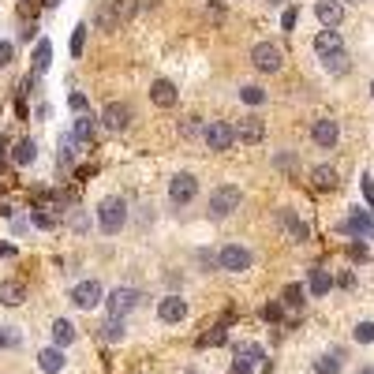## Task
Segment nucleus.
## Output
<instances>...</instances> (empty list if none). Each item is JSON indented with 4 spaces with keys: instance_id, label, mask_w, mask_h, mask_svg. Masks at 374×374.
Listing matches in <instances>:
<instances>
[{
    "instance_id": "nucleus-42",
    "label": "nucleus",
    "mask_w": 374,
    "mask_h": 374,
    "mask_svg": "<svg viewBox=\"0 0 374 374\" xmlns=\"http://www.w3.org/2000/svg\"><path fill=\"white\" fill-rule=\"evenodd\" d=\"M15 340H19L15 333H8V329H4V326H0V348H8V345H15Z\"/></svg>"
},
{
    "instance_id": "nucleus-26",
    "label": "nucleus",
    "mask_w": 374,
    "mask_h": 374,
    "mask_svg": "<svg viewBox=\"0 0 374 374\" xmlns=\"http://www.w3.org/2000/svg\"><path fill=\"white\" fill-rule=\"evenodd\" d=\"M329 289H333V277H329L326 270H311V281H307V292H311V296H326Z\"/></svg>"
},
{
    "instance_id": "nucleus-37",
    "label": "nucleus",
    "mask_w": 374,
    "mask_h": 374,
    "mask_svg": "<svg viewBox=\"0 0 374 374\" xmlns=\"http://www.w3.org/2000/svg\"><path fill=\"white\" fill-rule=\"evenodd\" d=\"M363 199H367V210H374V180H370V176H363Z\"/></svg>"
},
{
    "instance_id": "nucleus-39",
    "label": "nucleus",
    "mask_w": 374,
    "mask_h": 374,
    "mask_svg": "<svg viewBox=\"0 0 374 374\" xmlns=\"http://www.w3.org/2000/svg\"><path fill=\"white\" fill-rule=\"evenodd\" d=\"M348 258H352V262H367V247H363L359 240H356V244L348 247Z\"/></svg>"
},
{
    "instance_id": "nucleus-25",
    "label": "nucleus",
    "mask_w": 374,
    "mask_h": 374,
    "mask_svg": "<svg viewBox=\"0 0 374 374\" xmlns=\"http://www.w3.org/2000/svg\"><path fill=\"white\" fill-rule=\"evenodd\" d=\"M71 340H75V326L68 322V318H57V322H53V345L68 348Z\"/></svg>"
},
{
    "instance_id": "nucleus-11",
    "label": "nucleus",
    "mask_w": 374,
    "mask_h": 374,
    "mask_svg": "<svg viewBox=\"0 0 374 374\" xmlns=\"http://www.w3.org/2000/svg\"><path fill=\"white\" fill-rule=\"evenodd\" d=\"M102 124H105L109 131H127V124H131V109H127L124 102H109L105 113H102Z\"/></svg>"
},
{
    "instance_id": "nucleus-23",
    "label": "nucleus",
    "mask_w": 374,
    "mask_h": 374,
    "mask_svg": "<svg viewBox=\"0 0 374 374\" xmlns=\"http://www.w3.org/2000/svg\"><path fill=\"white\" fill-rule=\"evenodd\" d=\"M311 180H314L318 191H333V187L340 183V180H337V169H329V165H318V169L311 172Z\"/></svg>"
},
{
    "instance_id": "nucleus-9",
    "label": "nucleus",
    "mask_w": 374,
    "mask_h": 374,
    "mask_svg": "<svg viewBox=\"0 0 374 374\" xmlns=\"http://www.w3.org/2000/svg\"><path fill=\"white\" fill-rule=\"evenodd\" d=\"M217 262H221V270H228V273H244V270H251V251L240 247V244H225Z\"/></svg>"
},
{
    "instance_id": "nucleus-4",
    "label": "nucleus",
    "mask_w": 374,
    "mask_h": 374,
    "mask_svg": "<svg viewBox=\"0 0 374 374\" xmlns=\"http://www.w3.org/2000/svg\"><path fill=\"white\" fill-rule=\"evenodd\" d=\"M139 303H142L139 289H113V292H109V300H105V307H109V314H113V318H127V311H135Z\"/></svg>"
},
{
    "instance_id": "nucleus-10",
    "label": "nucleus",
    "mask_w": 374,
    "mask_h": 374,
    "mask_svg": "<svg viewBox=\"0 0 374 374\" xmlns=\"http://www.w3.org/2000/svg\"><path fill=\"white\" fill-rule=\"evenodd\" d=\"M158 318H161V322H169V326L183 322V318H187V300H183V296H165V300L158 303Z\"/></svg>"
},
{
    "instance_id": "nucleus-49",
    "label": "nucleus",
    "mask_w": 374,
    "mask_h": 374,
    "mask_svg": "<svg viewBox=\"0 0 374 374\" xmlns=\"http://www.w3.org/2000/svg\"><path fill=\"white\" fill-rule=\"evenodd\" d=\"M270 4H281V0H270Z\"/></svg>"
},
{
    "instance_id": "nucleus-3",
    "label": "nucleus",
    "mask_w": 374,
    "mask_h": 374,
    "mask_svg": "<svg viewBox=\"0 0 374 374\" xmlns=\"http://www.w3.org/2000/svg\"><path fill=\"white\" fill-rule=\"evenodd\" d=\"M251 64L262 71V75H273V71H281V64H284V53L273 46V41H258L255 49H251Z\"/></svg>"
},
{
    "instance_id": "nucleus-17",
    "label": "nucleus",
    "mask_w": 374,
    "mask_h": 374,
    "mask_svg": "<svg viewBox=\"0 0 374 374\" xmlns=\"http://www.w3.org/2000/svg\"><path fill=\"white\" fill-rule=\"evenodd\" d=\"M150 102L158 105V109H172L176 105V86L169 79H158V83L150 86Z\"/></svg>"
},
{
    "instance_id": "nucleus-16",
    "label": "nucleus",
    "mask_w": 374,
    "mask_h": 374,
    "mask_svg": "<svg viewBox=\"0 0 374 374\" xmlns=\"http://www.w3.org/2000/svg\"><path fill=\"white\" fill-rule=\"evenodd\" d=\"M64 363H68V359H64V348H60V345H53V348H41V352H38V367L46 370V374H60V370H64Z\"/></svg>"
},
{
    "instance_id": "nucleus-28",
    "label": "nucleus",
    "mask_w": 374,
    "mask_h": 374,
    "mask_svg": "<svg viewBox=\"0 0 374 374\" xmlns=\"http://www.w3.org/2000/svg\"><path fill=\"white\" fill-rule=\"evenodd\" d=\"M94 131H97V124H94V116H86V113H79V120H75V127H71V135L79 139V142H90L94 139Z\"/></svg>"
},
{
    "instance_id": "nucleus-45",
    "label": "nucleus",
    "mask_w": 374,
    "mask_h": 374,
    "mask_svg": "<svg viewBox=\"0 0 374 374\" xmlns=\"http://www.w3.org/2000/svg\"><path fill=\"white\" fill-rule=\"evenodd\" d=\"M19 38H23V41H30V38H34V23H27L23 30H19Z\"/></svg>"
},
{
    "instance_id": "nucleus-46",
    "label": "nucleus",
    "mask_w": 374,
    "mask_h": 374,
    "mask_svg": "<svg viewBox=\"0 0 374 374\" xmlns=\"http://www.w3.org/2000/svg\"><path fill=\"white\" fill-rule=\"evenodd\" d=\"M356 374H374V367H359Z\"/></svg>"
},
{
    "instance_id": "nucleus-30",
    "label": "nucleus",
    "mask_w": 374,
    "mask_h": 374,
    "mask_svg": "<svg viewBox=\"0 0 374 374\" xmlns=\"http://www.w3.org/2000/svg\"><path fill=\"white\" fill-rule=\"evenodd\" d=\"M303 296H307V289H303V284H289V289H284V307H292V311H300V307L307 303Z\"/></svg>"
},
{
    "instance_id": "nucleus-12",
    "label": "nucleus",
    "mask_w": 374,
    "mask_h": 374,
    "mask_svg": "<svg viewBox=\"0 0 374 374\" xmlns=\"http://www.w3.org/2000/svg\"><path fill=\"white\" fill-rule=\"evenodd\" d=\"M345 236H359V240H367V233H374V217H370V210H359V214H352L348 221H340L337 225Z\"/></svg>"
},
{
    "instance_id": "nucleus-27",
    "label": "nucleus",
    "mask_w": 374,
    "mask_h": 374,
    "mask_svg": "<svg viewBox=\"0 0 374 374\" xmlns=\"http://www.w3.org/2000/svg\"><path fill=\"white\" fill-rule=\"evenodd\" d=\"M49 64H53V46H49V38H41L38 46H34V71H49Z\"/></svg>"
},
{
    "instance_id": "nucleus-35",
    "label": "nucleus",
    "mask_w": 374,
    "mask_h": 374,
    "mask_svg": "<svg viewBox=\"0 0 374 374\" xmlns=\"http://www.w3.org/2000/svg\"><path fill=\"white\" fill-rule=\"evenodd\" d=\"M199 131H202L199 120H180V135H183V139H195Z\"/></svg>"
},
{
    "instance_id": "nucleus-48",
    "label": "nucleus",
    "mask_w": 374,
    "mask_h": 374,
    "mask_svg": "<svg viewBox=\"0 0 374 374\" xmlns=\"http://www.w3.org/2000/svg\"><path fill=\"white\" fill-rule=\"evenodd\" d=\"M370 97H374V83H370Z\"/></svg>"
},
{
    "instance_id": "nucleus-8",
    "label": "nucleus",
    "mask_w": 374,
    "mask_h": 374,
    "mask_svg": "<svg viewBox=\"0 0 374 374\" xmlns=\"http://www.w3.org/2000/svg\"><path fill=\"white\" fill-rule=\"evenodd\" d=\"M206 146L210 150H233V142H236V127L233 124H225V120H214V124H206Z\"/></svg>"
},
{
    "instance_id": "nucleus-44",
    "label": "nucleus",
    "mask_w": 374,
    "mask_h": 374,
    "mask_svg": "<svg viewBox=\"0 0 374 374\" xmlns=\"http://www.w3.org/2000/svg\"><path fill=\"white\" fill-rule=\"evenodd\" d=\"M277 165H281V169H292V165H296V158H292V153H281V158H277Z\"/></svg>"
},
{
    "instance_id": "nucleus-50",
    "label": "nucleus",
    "mask_w": 374,
    "mask_h": 374,
    "mask_svg": "<svg viewBox=\"0 0 374 374\" xmlns=\"http://www.w3.org/2000/svg\"><path fill=\"white\" fill-rule=\"evenodd\" d=\"M352 4H359V0H352Z\"/></svg>"
},
{
    "instance_id": "nucleus-41",
    "label": "nucleus",
    "mask_w": 374,
    "mask_h": 374,
    "mask_svg": "<svg viewBox=\"0 0 374 374\" xmlns=\"http://www.w3.org/2000/svg\"><path fill=\"white\" fill-rule=\"evenodd\" d=\"M296 15H300V12H296V8H289V12H284V19H281V27L292 30V27H296Z\"/></svg>"
},
{
    "instance_id": "nucleus-15",
    "label": "nucleus",
    "mask_w": 374,
    "mask_h": 374,
    "mask_svg": "<svg viewBox=\"0 0 374 374\" xmlns=\"http://www.w3.org/2000/svg\"><path fill=\"white\" fill-rule=\"evenodd\" d=\"M314 15L322 27H340V19H345V8H340V0H318L314 4Z\"/></svg>"
},
{
    "instance_id": "nucleus-18",
    "label": "nucleus",
    "mask_w": 374,
    "mask_h": 374,
    "mask_svg": "<svg viewBox=\"0 0 374 374\" xmlns=\"http://www.w3.org/2000/svg\"><path fill=\"white\" fill-rule=\"evenodd\" d=\"M27 300V284L23 281H0V303L4 307H19Z\"/></svg>"
},
{
    "instance_id": "nucleus-32",
    "label": "nucleus",
    "mask_w": 374,
    "mask_h": 374,
    "mask_svg": "<svg viewBox=\"0 0 374 374\" xmlns=\"http://www.w3.org/2000/svg\"><path fill=\"white\" fill-rule=\"evenodd\" d=\"M199 345H202V348H210V345H225V326H214L210 333H206V337L199 340Z\"/></svg>"
},
{
    "instance_id": "nucleus-31",
    "label": "nucleus",
    "mask_w": 374,
    "mask_h": 374,
    "mask_svg": "<svg viewBox=\"0 0 374 374\" xmlns=\"http://www.w3.org/2000/svg\"><path fill=\"white\" fill-rule=\"evenodd\" d=\"M240 97H244L247 105H262V102H266V90H262V86H244Z\"/></svg>"
},
{
    "instance_id": "nucleus-6",
    "label": "nucleus",
    "mask_w": 374,
    "mask_h": 374,
    "mask_svg": "<svg viewBox=\"0 0 374 374\" xmlns=\"http://www.w3.org/2000/svg\"><path fill=\"white\" fill-rule=\"evenodd\" d=\"M240 199H244V191H240V187H233V183L217 187V191L210 195V214L214 217H228L240 206Z\"/></svg>"
},
{
    "instance_id": "nucleus-43",
    "label": "nucleus",
    "mask_w": 374,
    "mask_h": 374,
    "mask_svg": "<svg viewBox=\"0 0 374 374\" xmlns=\"http://www.w3.org/2000/svg\"><path fill=\"white\" fill-rule=\"evenodd\" d=\"M262 314H266L270 322H281V307H277V303H270V307H266V311H262Z\"/></svg>"
},
{
    "instance_id": "nucleus-47",
    "label": "nucleus",
    "mask_w": 374,
    "mask_h": 374,
    "mask_svg": "<svg viewBox=\"0 0 374 374\" xmlns=\"http://www.w3.org/2000/svg\"><path fill=\"white\" fill-rule=\"evenodd\" d=\"M60 4V0H46V8H57Z\"/></svg>"
},
{
    "instance_id": "nucleus-1",
    "label": "nucleus",
    "mask_w": 374,
    "mask_h": 374,
    "mask_svg": "<svg viewBox=\"0 0 374 374\" xmlns=\"http://www.w3.org/2000/svg\"><path fill=\"white\" fill-rule=\"evenodd\" d=\"M97 225H102V233L116 236L120 228L127 225V202L116 199V195H109V199L97 202Z\"/></svg>"
},
{
    "instance_id": "nucleus-34",
    "label": "nucleus",
    "mask_w": 374,
    "mask_h": 374,
    "mask_svg": "<svg viewBox=\"0 0 374 374\" xmlns=\"http://www.w3.org/2000/svg\"><path fill=\"white\" fill-rule=\"evenodd\" d=\"M83 46H86V27H75V34H71V57H83Z\"/></svg>"
},
{
    "instance_id": "nucleus-7",
    "label": "nucleus",
    "mask_w": 374,
    "mask_h": 374,
    "mask_svg": "<svg viewBox=\"0 0 374 374\" xmlns=\"http://www.w3.org/2000/svg\"><path fill=\"white\" fill-rule=\"evenodd\" d=\"M195 195H199V180H195L191 172H176L172 183H169V199H172L176 206H187Z\"/></svg>"
},
{
    "instance_id": "nucleus-29",
    "label": "nucleus",
    "mask_w": 374,
    "mask_h": 374,
    "mask_svg": "<svg viewBox=\"0 0 374 374\" xmlns=\"http://www.w3.org/2000/svg\"><path fill=\"white\" fill-rule=\"evenodd\" d=\"M326 60V71L329 75H348L352 71V64H348V53L340 49V53H333V57H322Z\"/></svg>"
},
{
    "instance_id": "nucleus-40",
    "label": "nucleus",
    "mask_w": 374,
    "mask_h": 374,
    "mask_svg": "<svg viewBox=\"0 0 374 374\" xmlns=\"http://www.w3.org/2000/svg\"><path fill=\"white\" fill-rule=\"evenodd\" d=\"M68 105L75 109V113H86V94H71V97H68Z\"/></svg>"
},
{
    "instance_id": "nucleus-36",
    "label": "nucleus",
    "mask_w": 374,
    "mask_h": 374,
    "mask_svg": "<svg viewBox=\"0 0 374 374\" xmlns=\"http://www.w3.org/2000/svg\"><path fill=\"white\" fill-rule=\"evenodd\" d=\"M12 57H15V46H12V41H0V68H8Z\"/></svg>"
},
{
    "instance_id": "nucleus-33",
    "label": "nucleus",
    "mask_w": 374,
    "mask_h": 374,
    "mask_svg": "<svg viewBox=\"0 0 374 374\" xmlns=\"http://www.w3.org/2000/svg\"><path fill=\"white\" fill-rule=\"evenodd\" d=\"M356 340L359 345H374V322H359L356 326Z\"/></svg>"
},
{
    "instance_id": "nucleus-2",
    "label": "nucleus",
    "mask_w": 374,
    "mask_h": 374,
    "mask_svg": "<svg viewBox=\"0 0 374 374\" xmlns=\"http://www.w3.org/2000/svg\"><path fill=\"white\" fill-rule=\"evenodd\" d=\"M135 0H102V8H97V30H116L124 27L131 15H135Z\"/></svg>"
},
{
    "instance_id": "nucleus-5",
    "label": "nucleus",
    "mask_w": 374,
    "mask_h": 374,
    "mask_svg": "<svg viewBox=\"0 0 374 374\" xmlns=\"http://www.w3.org/2000/svg\"><path fill=\"white\" fill-rule=\"evenodd\" d=\"M71 303L79 307V311H94L97 303H105V289L102 281H79L71 289Z\"/></svg>"
},
{
    "instance_id": "nucleus-21",
    "label": "nucleus",
    "mask_w": 374,
    "mask_h": 374,
    "mask_svg": "<svg viewBox=\"0 0 374 374\" xmlns=\"http://www.w3.org/2000/svg\"><path fill=\"white\" fill-rule=\"evenodd\" d=\"M340 367H345V352H326L314 359V374H340Z\"/></svg>"
},
{
    "instance_id": "nucleus-13",
    "label": "nucleus",
    "mask_w": 374,
    "mask_h": 374,
    "mask_svg": "<svg viewBox=\"0 0 374 374\" xmlns=\"http://www.w3.org/2000/svg\"><path fill=\"white\" fill-rule=\"evenodd\" d=\"M311 139H314L322 150L337 146V139H340V127H337V120H314V127H311Z\"/></svg>"
},
{
    "instance_id": "nucleus-20",
    "label": "nucleus",
    "mask_w": 374,
    "mask_h": 374,
    "mask_svg": "<svg viewBox=\"0 0 374 374\" xmlns=\"http://www.w3.org/2000/svg\"><path fill=\"white\" fill-rule=\"evenodd\" d=\"M262 135H266V127H262L258 116H247V120L236 124V139H244V142H258Z\"/></svg>"
},
{
    "instance_id": "nucleus-22",
    "label": "nucleus",
    "mask_w": 374,
    "mask_h": 374,
    "mask_svg": "<svg viewBox=\"0 0 374 374\" xmlns=\"http://www.w3.org/2000/svg\"><path fill=\"white\" fill-rule=\"evenodd\" d=\"M34 158H38V142L34 139H19L15 150H12V161L15 165H34Z\"/></svg>"
},
{
    "instance_id": "nucleus-14",
    "label": "nucleus",
    "mask_w": 374,
    "mask_h": 374,
    "mask_svg": "<svg viewBox=\"0 0 374 374\" xmlns=\"http://www.w3.org/2000/svg\"><path fill=\"white\" fill-rule=\"evenodd\" d=\"M314 49H318V57H333V53H340V49H345V41H340V30H337V27L318 30Z\"/></svg>"
},
{
    "instance_id": "nucleus-24",
    "label": "nucleus",
    "mask_w": 374,
    "mask_h": 374,
    "mask_svg": "<svg viewBox=\"0 0 374 374\" xmlns=\"http://www.w3.org/2000/svg\"><path fill=\"white\" fill-rule=\"evenodd\" d=\"M97 329H102V337H105V340H113V345H116V340H124V337H127V326H124V318H113V314H109V318H105V322L97 326Z\"/></svg>"
},
{
    "instance_id": "nucleus-38",
    "label": "nucleus",
    "mask_w": 374,
    "mask_h": 374,
    "mask_svg": "<svg viewBox=\"0 0 374 374\" xmlns=\"http://www.w3.org/2000/svg\"><path fill=\"white\" fill-rule=\"evenodd\" d=\"M30 221H34L38 228H53V225H57V217H49V214H41V210H34V214H30Z\"/></svg>"
},
{
    "instance_id": "nucleus-19",
    "label": "nucleus",
    "mask_w": 374,
    "mask_h": 374,
    "mask_svg": "<svg viewBox=\"0 0 374 374\" xmlns=\"http://www.w3.org/2000/svg\"><path fill=\"white\" fill-rule=\"evenodd\" d=\"M277 217H281V225L289 228V236L296 240V244H303V240H311V228H307V225H303V221H300V217H296L292 210H281Z\"/></svg>"
}]
</instances>
